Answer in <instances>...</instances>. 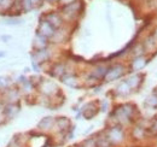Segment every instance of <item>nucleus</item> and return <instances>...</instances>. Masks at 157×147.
<instances>
[{"instance_id": "2", "label": "nucleus", "mask_w": 157, "mask_h": 147, "mask_svg": "<svg viewBox=\"0 0 157 147\" xmlns=\"http://www.w3.org/2000/svg\"><path fill=\"white\" fill-rule=\"evenodd\" d=\"M122 73H123V68H122L121 65H116V66H114V68H111L110 70H108V71H106L105 78H106L108 81L115 80V78L120 77V76L122 75Z\"/></svg>"}, {"instance_id": "3", "label": "nucleus", "mask_w": 157, "mask_h": 147, "mask_svg": "<svg viewBox=\"0 0 157 147\" xmlns=\"http://www.w3.org/2000/svg\"><path fill=\"white\" fill-rule=\"evenodd\" d=\"M40 30H41V35L44 37L51 36V35L53 34V27H52L48 22H44V23L41 24Z\"/></svg>"}, {"instance_id": "1", "label": "nucleus", "mask_w": 157, "mask_h": 147, "mask_svg": "<svg viewBox=\"0 0 157 147\" xmlns=\"http://www.w3.org/2000/svg\"><path fill=\"white\" fill-rule=\"evenodd\" d=\"M108 139H109V141L111 144H120L123 140V131H122V129L118 128V127L111 128L109 130Z\"/></svg>"}, {"instance_id": "9", "label": "nucleus", "mask_w": 157, "mask_h": 147, "mask_svg": "<svg viewBox=\"0 0 157 147\" xmlns=\"http://www.w3.org/2000/svg\"><path fill=\"white\" fill-rule=\"evenodd\" d=\"M82 147H83V146H82Z\"/></svg>"}, {"instance_id": "6", "label": "nucleus", "mask_w": 157, "mask_h": 147, "mask_svg": "<svg viewBox=\"0 0 157 147\" xmlns=\"http://www.w3.org/2000/svg\"><path fill=\"white\" fill-rule=\"evenodd\" d=\"M110 141H109V139L108 138H105V136H101L100 139H98L97 141H96V145L97 147H110Z\"/></svg>"}, {"instance_id": "4", "label": "nucleus", "mask_w": 157, "mask_h": 147, "mask_svg": "<svg viewBox=\"0 0 157 147\" xmlns=\"http://www.w3.org/2000/svg\"><path fill=\"white\" fill-rule=\"evenodd\" d=\"M144 65H145V59L143 57H138L136 60H133V64H132L133 70H140Z\"/></svg>"}, {"instance_id": "7", "label": "nucleus", "mask_w": 157, "mask_h": 147, "mask_svg": "<svg viewBox=\"0 0 157 147\" xmlns=\"http://www.w3.org/2000/svg\"><path fill=\"white\" fill-rule=\"evenodd\" d=\"M83 147H97V145H96L94 140H87V141H85Z\"/></svg>"}, {"instance_id": "8", "label": "nucleus", "mask_w": 157, "mask_h": 147, "mask_svg": "<svg viewBox=\"0 0 157 147\" xmlns=\"http://www.w3.org/2000/svg\"><path fill=\"white\" fill-rule=\"evenodd\" d=\"M154 37H155V39H157V29H156V32L154 33Z\"/></svg>"}, {"instance_id": "5", "label": "nucleus", "mask_w": 157, "mask_h": 147, "mask_svg": "<svg viewBox=\"0 0 157 147\" xmlns=\"http://www.w3.org/2000/svg\"><path fill=\"white\" fill-rule=\"evenodd\" d=\"M52 118L51 117H46V118H44L41 122H40L39 124V128L41 129H50V127L52 126Z\"/></svg>"}]
</instances>
